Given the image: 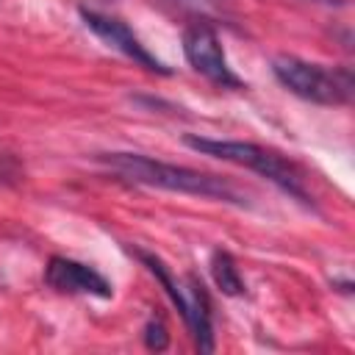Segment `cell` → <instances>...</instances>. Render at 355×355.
Here are the masks:
<instances>
[{"label": "cell", "mask_w": 355, "mask_h": 355, "mask_svg": "<svg viewBox=\"0 0 355 355\" xmlns=\"http://www.w3.org/2000/svg\"><path fill=\"white\" fill-rule=\"evenodd\" d=\"M97 161L116 180H125V183L164 189V191H175V194L202 197V200H216V202H227L236 208L250 205L247 194L222 175L200 172V169H191L183 164L158 161V158L141 155V153H100Z\"/></svg>", "instance_id": "6da1fadb"}, {"label": "cell", "mask_w": 355, "mask_h": 355, "mask_svg": "<svg viewBox=\"0 0 355 355\" xmlns=\"http://www.w3.org/2000/svg\"><path fill=\"white\" fill-rule=\"evenodd\" d=\"M183 141H186V147H191L200 155H211V158L244 166V169L266 178L269 183H275L288 197H294L302 205L313 208V197L308 191L305 172L288 155H283V153H277L272 147L255 144V141H241V139H214V136L189 133V136H183Z\"/></svg>", "instance_id": "7a4b0ae2"}, {"label": "cell", "mask_w": 355, "mask_h": 355, "mask_svg": "<svg viewBox=\"0 0 355 355\" xmlns=\"http://www.w3.org/2000/svg\"><path fill=\"white\" fill-rule=\"evenodd\" d=\"M272 75L283 89L316 105H347L355 92L352 69L347 64L327 67L319 61H305L300 55H275Z\"/></svg>", "instance_id": "3957f363"}, {"label": "cell", "mask_w": 355, "mask_h": 355, "mask_svg": "<svg viewBox=\"0 0 355 355\" xmlns=\"http://www.w3.org/2000/svg\"><path fill=\"white\" fill-rule=\"evenodd\" d=\"M147 269L150 275H155V280L164 286L166 297L172 300V305L178 308V313L183 316L186 327L191 330V338L197 344L200 352H214V324H211V300H208V291L202 286V280L197 275H189L186 283L175 280L172 269L153 252L147 250H130Z\"/></svg>", "instance_id": "277c9868"}, {"label": "cell", "mask_w": 355, "mask_h": 355, "mask_svg": "<svg viewBox=\"0 0 355 355\" xmlns=\"http://www.w3.org/2000/svg\"><path fill=\"white\" fill-rule=\"evenodd\" d=\"M183 55H186L189 67L194 72H200L202 78H208L211 83H216L222 89H244V80L227 64L219 33L208 19H197L191 25H186V31H183Z\"/></svg>", "instance_id": "5b68a950"}, {"label": "cell", "mask_w": 355, "mask_h": 355, "mask_svg": "<svg viewBox=\"0 0 355 355\" xmlns=\"http://www.w3.org/2000/svg\"><path fill=\"white\" fill-rule=\"evenodd\" d=\"M80 19H83V25H86L105 47L122 53L125 58H130L133 64L144 67L147 72L172 75V69L164 67V64L147 50V44H141V39L133 33V28H130L125 19H119V17H114V14H105V11H97V8H86V6L80 8Z\"/></svg>", "instance_id": "8992f818"}, {"label": "cell", "mask_w": 355, "mask_h": 355, "mask_svg": "<svg viewBox=\"0 0 355 355\" xmlns=\"http://www.w3.org/2000/svg\"><path fill=\"white\" fill-rule=\"evenodd\" d=\"M44 283L58 294H86V297H100V300H108L114 294V286L105 280V275H100L89 263H80L64 255H53L47 261Z\"/></svg>", "instance_id": "52a82bcc"}, {"label": "cell", "mask_w": 355, "mask_h": 355, "mask_svg": "<svg viewBox=\"0 0 355 355\" xmlns=\"http://www.w3.org/2000/svg\"><path fill=\"white\" fill-rule=\"evenodd\" d=\"M211 275H214V283L219 286L222 294L227 297H239L244 294V280H241V272L233 261V255L227 250H214L211 255Z\"/></svg>", "instance_id": "ba28073f"}, {"label": "cell", "mask_w": 355, "mask_h": 355, "mask_svg": "<svg viewBox=\"0 0 355 355\" xmlns=\"http://www.w3.org/2000/svg\"><path fill=\"white\" fill-rule=\"evenodd\" d=\"M144 344L155 352L169 347V333H166V324L161 316H150V322L144 324Z\"/></svg>", "instance_id": "9c48e42d"}, {"label": "cell", "mask_w": 355, "mask_h": 355, "mask_svg": "<svg viewBox=\"0 0 355 355\" xmlns=\"http://www.w3.org/2000/svg\"><path fill=\"white\" fill-rule=\"evenodd\" d=\"M180 6H189L194 11H200V17H211V14H222V3L219 0H175Z\"/></svg>", "instance_id": "30bf717a"}]
</instances>
